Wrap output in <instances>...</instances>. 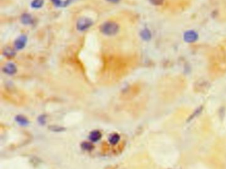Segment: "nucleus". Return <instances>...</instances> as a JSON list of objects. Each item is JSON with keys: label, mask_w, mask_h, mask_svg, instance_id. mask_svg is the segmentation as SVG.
I'll return each instance as SVG.
<instances>
[{"label": "nucleus", "mask_w": 226, "mask_h": 169, "mask_svg": "<svg viewBox=\"0 0 226 169\" xmlns=\"http://www.w3.org/2000/svg\"><path fill=\"white\" fill-rule=\"evenodd\" d=\"M120 30V26L115 22H106L100 25V32L106 36H114L118 34Z\"/></svg>", "instance_id": "f257e3e1"}, {"label": "nucleus", "mask_w": 226, "mask_h": 169, "mask_svg": "<svg viewBox=\"0 0 226 169\" xmlns=\"http://www.w3.org/2000/svg\"><path fill=\"white\" fill-rule=\"evenodd\" d=\"M93 24V22L92 19L86 17H80L77 21L76 27V29L80 32H84L90 28Z\"/></svg>", "instance_id": "f03ea898"}, {"label": "nucleus", "mask_w": 226, "mask_h": 169, "mask_svg": "<svg viewBox=\"0 0 226 169\" xmlns=\"http://www.w3.org/2000/svg\"><path fill=\"white\" fill-rule=\"evenodd\" d=\"M183 39L186 43H194L198 40V34L194 30L186 31L184 33Z\"/></svg>", "instance_id": "7ed1b4c3"}, {"label": "nucleus", "mask_w": 226, "mask_h": 169, "mask_svg": "<svg viewBox=\"0 0 226 169\" xmlns=\"http://www.w3.org/2000/svg\"><path fill=\"white\" fill-rule=\"evenodd\" d=\"M27 42V37L25 35H21L19 36L15 41L14 46L17 50H22L25 47Z\"/></svg>", "instance_id": "20e7f679"}, {"label": "nucleus", "mask_w": 226, "mask_h": 169, "mask_svg": "<svg viewBox=\"0 0 226 169\" xmlns=\"http://www.w3.org/2000/svg\"><path fill=\"white\" fill-rule=\"evenodd\" d=\"M2 71H3L4 73H6L7 75H13L16 73L17 71V69L16 65H15V64L12 63H9L6 64V65L3 67Z\"/></svg>", "instance_id": "39448f33"}, {"label": "nucleus", "mask_w": 226, "mask_h": 169, "mask_svg": "<svg viewBox=\"0 0 226 169\" xmlns=\"http://www.w3.org/2000/svg\"><path fill=\"white\" fill-rule=\"evenodd\" d=\"M21 22L25 25H31L34 22V19H33V17L31 14H28V13H25V14H22L21 17Z\"/></svg>", "instance_id": "423d86ee"}, {"label": "nucleus", "mask_w": 226, "mask_h": 169, "mask_svg": "<svg viewBox=\"0 0 226 169\" xmlns=\"http://www.w3.org/2000/svg\"><path fill=\"white\" fill-rule=\"evenodd\" d=\"M140 36H141V39L145 41H149L152 38V33L150 32V31L147 29V28H145V29H142L140 32Z\"/></svg>", "instance_id": "0eeeda50"}, {"label": "nucleus", "mask_w": 226, "mask_h": 169, "mask_svg": "<svg viewBox=\"0 0 226 169\" xmlns=\"http://www.w3.org/2000/svg\"><path fill=\"white\" fill-rule=\"evenodd\" d=\"M3 55L7 58L11 59L16 55V51H15L14 49L10 47H7L4 49Z\"/></svg>", "instance_id": "6e6552de"}, {"label": "nucleus", "mask_w": 226, "mask_h": 169, "mask_svg": "<svg viewBox=\"0 0 226 169\" xmlns=\"http://www.w3.org/2000/svg\"><path fill=\"white\" fill-rule=\"evenodd\" d=\"M102 137V134L98 131H94L91 132L90 134V139L92 142H97Z\"/></svg>", "instance_id": "1a4fd4ad"}, {"label": "nucleus", "mask_w": 226, "mask_h": 169, "mask_svg": "<svg viewBox=\"0 0 226 169\" xmlns=\"http://www.w3.org/2000/svg\"><path fill=\"white\" fill-rule=\"evenodd\" d=\"M44 3H45V0H33L31 4V6L33 9H38L43 6Z\"/></svg>", "instance_id": "9d476101"}, {"label": "nucleus", "mask_w": 226, "mask_h": 169, "mask_svg": "<svg viewBox=\"0 0 226 169\" xmlns=\"http://www.w3.org/2000/svg\"><path fill=\"white\" fill-rule=\"evenodd\" d=\"M119 139H120V137L118 134H113L112 135H111L110 139H109V140H110V143L113 144V145H115L118 143L119 142Z\"/></svg>", "instance_id": "9b49d317"}, {"label": "nucleus", "mask_w": 226, "mask_h": 169, "mask_svg": "<svg viewBox=\"0 0 226 169\" xmlns=\"http://www.w3.org/2000/svg\"><path fill=\"white\" fill-rule=\"evenodd\" d=\"M202 109H203V106H200V107H199L196 109V110L193 113H192V115H191L190 116L189 119H188V122H190L191 121L192 119H194L195 117H196L197 116H198L200 113H201V112L202 111Z\"/></svg>", "instance_id": "f8f14e48"}, {"label": "nucleus", "mask_w": 226, "mask_h": 169, "mask_svg": "<svg viewBox=\"0 0 226 169\" xmlns=\"http://www.w3.org/2000/svg\"><path fill=\"white\" fill-rule=\"evenodd\" d=\"M15 119H16L17 123L21 124V125H27L29 123L27 119L23 116H17Z\"/></svg>", "instance_id": "ddd939ff"}, {"label": "nucleus", "mask_w": 226, "mask_h": 169, "mask_svg": "<svg viewBox=\"0 0 226 169\" xmlns=\"http://www.w3.org/2000/svg\"><path fill=\"white\" fill-rule=\"evenodd\" d=\"M52 3L53 4L54 6L57 7H63V3L64 1H62V0H51Z\"/></svg>", "instance_id": "4468645a"}, {"label": "nucleus", "mask_w": 226, "mask_h": 169, "mask_svg": "<svg viewBox=\"0 0 226 169\" xmlns=\"http://www.w3.org/2000/svg\"><path fill=\"white\" fill-rule=\"evenodd\" d=\"M82 148L84 150H90L93 148V145L90 144V142H84V143H82Z\"/></svg>", "instance_id": "2eb2a0df"}, {"label": "nucleus", "mask_w": 226, "mask_h": 169, "mask_svg": "<svg viewBox=\"0 0 226 169\" xmlns=\"http://www.w3.org/2000/svg\"><path fill=\"white\" fill-rule=\"evenodd\" d=\"M150 2L154 6H161L164 3V0H150Z\"/></svg>", "instance_id": "dca6fc26"}, {"label": "nucleus", "mask_w": 226, "mask_h": 169, "mask_svg": "<svg viewBox=\"0 0 226 169\" xmlns=\"http://www.w3.org/2000/svg\"><path fill=\"white\" fill-rule=\"evenodd\" d=\"M76 1V0H65L63 3V7H66L71 5L72 3H73L74 1Z\"/></svg>", "instance_id": "f3484780"}, {"label": "nucleus", "mask_w": 226, "mask_h": 169, "mask_svg": "<svg viewBox=\"0 0 226 169\" xmlns=\"http://www.w3.org/2000/svg\"><path fill=\"white\" fill-rule=\"evenodd\" d=\"M107 1L111 4H118L120 2L121 0H107Z\"/></svg>", "instance_id": "a211bd4d"}]
</instances>
